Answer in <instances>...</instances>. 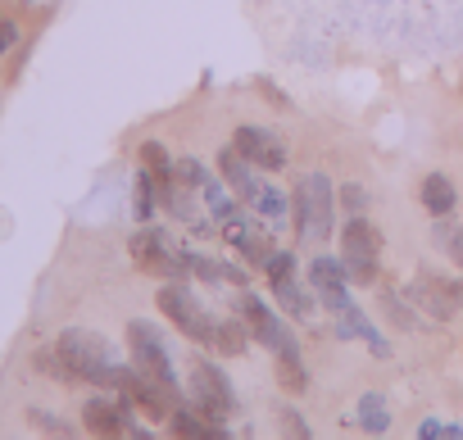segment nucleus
I'll use <instances>...</instances> for the list:
<instances>
[{"mask_svg": "<svg viewBox=\"0 0 463 440\" xmlns=\"http://www.w3.org/2000/svg\"><path fill=\"white\" fill-rule=\"evenodd\" d=\"M14 42H19V28H14V19H5V14H0V55H5Z\"/></svg>", "mask_w": 463, "mask_h": 440, "instance_id": "bb28decb", "label": "nucleus"}, {"mask_svg": "<svg viewBox=\"0 0 463 440\" xmlns=\"http://www.w3.org/2000/svg\"><path fill=\"white\" fill-rule=\"evenodd\" d=\"M359 417H364V426H368V431H386V408H382V399H377V395H364Z\"/></svg>", "mask_w": 463, "mask_h": 440, "instance_id": "4be33fe9", "label": "nucleus"}, {"mask_svg": "<svg viewBox=\"0 0 463 440\" xmlns=\"http://www.w3.org/2000/svg\"><path fill=\"white\" fill-rule=\"evenodd\" d=\"M159 309H164V318H168V323H177V332H182V336H191V341H200V345H209V341H213V327H218V323H213V318L204 314V304L182 286V277H177V282H168V286L159 291Z\"/></svg>", "mask_w": 463, "mask_h": 440, "instance_id": "39448f33", "label": "nucleus"}, {"mask_svg": "<svg viewBox=\"0 0 463 440\" xmlns=\"http://www.w3.org/2000/svg\"><path fill=\"white\" fill-rule=\"evenodd\" d=\"M168 431H173V435H191V440H213V435H227V426H222V422L204 417L200 408H182V404L168 413Z\"/></svg>", "mask_w": 463, "mask_h": 440, "instance_id": "ddd939ff", "label": "nucleus"}, {"mask_svg": "<svg viewBox=\"0 0 463 440\" xmlns=\"http://www.w3.org/2000/svg\"><path fill=\"white\" fill-rule=\"evenodd\" d=\"M191 399H195V408L204 413V417H213V422H222V417H232V408H237V395H232V381L222 377V368H213V363H195V372H191Z\"/></svg>", "mask_w": 463, "mask_h": 440, "instance_id": "0eeeda50", "label": "nucleus"}, {"mask_svg": "<svg viewBox=\"0 0 463 440\" xmlns=\"http://www.w3.org/2000/svg\"><path fill=\"white\" fill-rule=\"evenodd\" d=\"M241 318H246V327H250V336L264 345V350H273V354H300L296 350V336L287 332V323L264 304V300H255V295H241Z\"/></svg>", "mask_w": 463, "mask_h": 440, "instance_id": "6e6552de", "label": "nucleus"}, {"mask_svg": "<svg viewBox=\"0 0 463 440\" xmlns=\"http://www.w3.org/2000/svg\"><path fill=\"white\" fill-rule=\"evenodd\" d=\"M218 173L237 186V195L241 200H255V191H260V177H255V164L237 150V145H227L222 154H218Z\"/></svg>", "mask_w": 463, "mask_h": 440, "instance_id": "f8f14e48", "label": "nucleus"}, {"mask_svg": "<svg viewBox=\"0 0 463 440\" xmlns=\"http://www.w3.org/2000/svg\"><path fill=\"white\" fill-rule=\"evenodd\" d=\"M132 259L141 264V273H155V277H186V268H191V259L177 255L168 232H159V228H137Z\"/></svg>", "mask_w": 463, "mask_h": 440, "instance_id": "423d86ee", "label": "nucleus"}, {"mask_svg": "<svg viewBox=\"0 0 463 440\" xmlns=\"http://www.w3.org/2000/svg\"><path fill=\"white\" fill-rule=\"evenodd\" d=\"M132 195H137V200H132V209H137V218L146 223V218L155 213V177H150L146 168L137 173V191H132Z\"/></svg>", "mask_w": 463, "mask_h": 440, "instance_id": "6ab92c4d", "label": "nucleus"}, {"mask_svg": "<svg viewBox=\"0 0 463 440\" xmlns=\"http://www.w3.org/2000/svg\"><path fill=\"white\" fill-rule=\"evenodd\" d=\"M213 350H222V354H241L246 345H250V332H246V318L241 323H218L213 327V341H209Z\"/></svg>", "mask_w": 463, "mask_h": 440, "instance_id": "dca6fc26", "label": "nucleus"}, {"mask_svg": "<svg viewBox=\"0 0 463 440\" xmlns=\"http://www.w3.org/2000/svg\"><path fill=\"white\" fill-rule=\"evenodd\" d=\"M141 168L155 177V186H159V200H168L173 191H177V177H173V159H168V150L159 145V141H146L141 145Z\"/></svg>", "mask_w": 463, "mask_h": 440, "instance_id": "4468645a", "label": "nucleus"}, {"mask_svg": "<svg viewBox=\"0 0 463 440\" xmlns=\"http://www.w3.org/2000/svg\"><path fill=\"white\" fill-rule=\"evenodd\" d=\"M55 350L64 354V363H69L73 377H82V381H96V386H105V390H128V381H132V368L118 363L114 345H109L100 332L69 327V332H60Z\"/></svg>", "mask_w": 463, "mask_h": 440, "instance_id": "f257e3e1", "label": "nucleus"}, {"mask_svg": "<svg viewBox=\"0 0 463 440\" xmlns=\"http://www.w3.org/2000/svg\"><path fill=\"white\" fill-rule=\"evenodd\" d=\"M28 417H33V422H37L42 431H55V435H69V431H73V426H64V422H55V413H42V408H33Z\"/></svg>", "mask_w": 463, "mask_h": 440, "instance_id": "a878e982", "label": "nucleus"}, {"mask_svg": "<svg viewBox=\"0 0 463 440\" xmlns=\"http://www.w3.org/2000/svg\"><path fill=\"white\" fill-rule=\"evenodd\" d=\"M128 345H132V368L168 390H177V372H173V359H168V345L164 336L150 327V323H128Z\"/></svg>", "mask_w": 463, "mask_h": 440, "instance_id": "20e7f679", "label": "nucleus"}, {"mask_svg": "<svg viewBox=\"0 0 463 440\" xmlns=\"http://www.w3.org/2000/svg\"><path fill=\"white\" fill-rule=\"evenodd\" d=\"M341 204H345L350 213H364V204H368V191H364L359 182H345V186H341Z\"/></svg>", "mask_w": 463, "mask_h": 440, "instance_id": "b1692460", "label": "nucleus"}, {"mask_svg": "<svg viewBox=\"0 0 463 440\" xmlns=\"http://www.w3.org/2000/svg\"><path fill=\"white\" fill-rule=\"evenodd\" d=\"M250 204H255L260 213H269V218H287V209H291V204H287V195H282V191H273V186H264V182H260V191H255V200H250Z\"/></svg>", "mask_w": 463, "mask_h": 440, "instance_id": "aec40b11", "label": "nucleus"}, {"mask_svg": "<svg viewBox=\"0 0 463 440\" xmlns=\"http://www.w3.org/2000/svg\"><path fill=\"white\" fill-rule=\"evenodd\" d=\"M309 282H314V291H318V300H323V309L327 314H345L350 309V295H345V282H350V273H345V264L341 259H327V255H318L314 264H309Z\"/></svg>", "mask_w": 463, "mask_h": 440, "instance_id": "9d476101", "label": "nucleus"}, {"mask_svg": "<svg viewBox=\"0 0 463 440\" xmlns=\"http://www.w3.org/2000/svg\"><path fill=\"white\" fill-rule=\"evenodd\" d=\"M264 273H269V282L296 277V259H291V255H282V250H273V255H269V264H264Z\"/></svg>", "mask_w": 463, "mask_h": 440, "instance_id": "5701e85b", "label": "nucleus"}, {"mask_svg": "<svg viewBox=\"0 0 463 440\" xmlns=\"http://www.w3.org/2000/svg\"><path fill=\"white\" fill-rule=\"evenodd\" d=\"M282 426H291L296 435H309V426L300 422V413H296V408H287V413H282Z\"/></svg>", "mask_w": 463, "mask_h": 440, "instance_id": "cd10ccee", "label": "nucleus"}, {"mask_svg": "<svg viewBox=\"0 0 463 440\" xmlns=\"http://www.w3.org/2000/svg\"><path fill=\"white\" fill-rule=\"evenodd\" d=\"M273 295H278V304H282V309H291L296 318H309V309H314V304H309V295L296 286V277H282V282H273Z\"/></svg>", "mask_w": 463, "mask_h": 440, "instance_id": "f3484780", "label": "nucleus"}, {"mask_svg": "<svg viewBox=\"0 0 463 440\" xmlns=\"http://www.w3.org/2000/svg\"><path fill=\"white\" fill-rule=\"evenodd\" d=\"M454 255H458V264H463V241H458V246H454Z\"/></svg>", "mask_w": 463, "mask_h": 440, "instance_id": "c85d7f7f", "label": "nucleus"}, {"mask_svg": "<svg viewBox=\"0 0 463 440\" xmlns=\"http://www.w3.org/2000/svg\"><path fill=\"white\" fill-rule=\"evenodd\" d=\"M382 304H386V314H391L400 327H413V314H409V304H404L395 291H386V300H382Z\"/></svg>", "mask_w": 463, "mask_h": 440, "instance_id": "393cba45", "label": "nucleus"}, {"mask_svg": "<svg viewBox=\"0 0 463 440\" xmlns=\"http://www.w3.org/2000/svg\"><path fill=\"white\" fill-rule=\"evenodd\" d=\"M278 372H282V386L287 390H309V372L300 368V354H278Z\"/></svg>", "mask_w": 463, "mask_h": 440, "instance_id": "a211bd4d", "label": "nucleus"}, {"mask_svg": "<svg viewBox=\"0 0 463 440\" xmlns=\"http://www.w3.org/2000/svg\"><path fill=\"white\" fill-rule=\"evenodd\" d=\"M232 145H237L255 168H264V173L287 168V145H282L269 127H250V123H241V127H237V136H232Z\"/></svg>", "mask_w": 463, "mask_h": 440, "instance_id": "1a4fd4ad", "label": "nucleus"}, {"mask_svg": "<svg viewBox=\"0 0 463 440\" xmlns=\"http://www.w3.org/2000/svg\"><path fill=\"white\" fill-rule=\"evenodd\" d=\"M336 191L323 173H305L291 191V223L300 241H323L332 232V209H336Z\"/></svg>", "mask_w": 463, "mask_h": 440, "instance_id": "f03ea898", "label": "nucleus"}, {"mask_svg": "<svg viewBox=\"0 0 463 440\" xmlns=\"http://www.w3.org/2000/svg\"><path fill=\"white\" fill-rule=\"evenodd\" d=\"M377 250H382L377 228L364 223V213H350V223L341 232V264H345L350 282H359V286L377 282Z\"/></svg>", "mask_w": 463, "mask_h": 440, "instance_id": "7ed1b4c3", "label": "nucleus"}, {"mask_svg": "<svg viewBox=\"0 0 463 440\" xmlns=\"http://www.w3.org/2000/svg\"><path fill=\"white\" fill-rule=\"evenodd\" d=\"M454 204H458V195H454L449 177L431 173V177L422 182V209H427L431 218H445V213H454Z\"/></svg>", "mask_w": 463, "mask_h": 440, "instance_id": "2eb2a0df", "label": "nucleus"}, {"mask_svg": "<svg viewBox=\"0 0 463 440\" xmlns=\"http://www.w3.org/2000/svg\"><path fill=\"white\" fill-rule=\"evenodd\" d=\"M173 177H177V186H186V191L209 182V173H204V164H200V159H177V164H173Z\"/></svg>", "mask_w": 463, "mask_h": 440, "instance_id": "412c9836", "label": "nucleus"}, {"mask_svg": "<svg viewBox=\"0 0 463 440\" xmlns=\"http://www.w3.org/2000/svg\"><path fill=\"white\" fill-rule=\"evenodd\" d=\"M409 295H413L427 314H436V318H454V309H458V300H463L454 282H445V277H427V273L409 286Z\"/></svg>", "mask_w": 463, "mask_h": 440, "instance_id": "9b49d317", "label": "nucleus"}]
</instances>
